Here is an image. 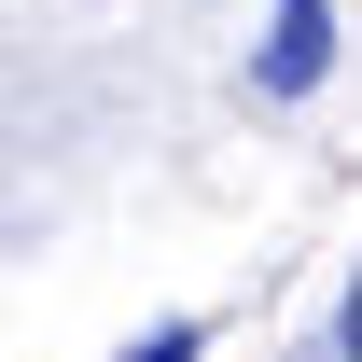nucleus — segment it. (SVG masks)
<instances>
[{"label":"nucleus","instance_id":"f257e3e1","mask_svg":"<svg viewBox=\"0 0 362 362\" xmlns=\"http://www.w3.org/2000/svg\"><path fill=\"white\" fill-rule=\"evenodd\" d=\"M320 70H334V0H279V28H265V56H251V84H265V98H307Z\"/></svg>","mask_w":362,"mask_h":362},{"label":"nucleus","instance_id":"f03ea898","mask_svg":"<svg viewBox=\"0 0 362 362\" xmlns=\"http://www.w3.org/2000/svg\"><path fill=\"white\" fill-rule=\"evenodd\" d=\"M195 349H209V334H195V320H153V334H139L126 362H195Z\"/></svg>","mask_w":362,"mask_h":362},{"label":"nucleus","instance_id":"7ed1b4c3","mask_svg":"<svg viewBox=\"0 0 362 362\" xmlns=\"http://www.w3.org/2000/svg\"><path fill=\"white\" fill-rule=\"evenodd\" d=\"M334 349H349V362H362V279H349V307H334Z\"/></svg>","mask_w":362,"mask_h":362}]
</instances>
